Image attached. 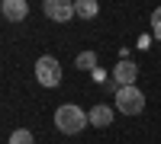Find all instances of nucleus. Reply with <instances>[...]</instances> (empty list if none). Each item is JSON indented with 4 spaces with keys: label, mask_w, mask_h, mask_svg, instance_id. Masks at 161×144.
Wrapping results in <instances>:
<instances>
[{
    "label": "nucleus",
    "mask_w": 161,
    "mask_h": 144,
    "mask_svg": "<svg viewBox=\"0 0 161 144\" xmlns=\"http://www.w3.org/2000/svg\"><path fill=\"white\" fill-rule=\"evenodd\" d=\"M26 13H29V3H26V0H3V16L10 22H23Z\"/></svg>",
    "instance_id": "6"
},
{
    "label": "nucleus",
    "mask_w": 161,
    "mask_h": 144,
    "mask_svg": "<svg viewBox=\"0 0 161 144\" xmlns=\"http://www.w3.org/2000/svg\"><path fill=\"white\" fill-rule=\"evenodd\" d=\"M152 35H155V38H161V7L152 13Z\"/></svg>",
    "instance_id": "11"
},
{
    "label": "nucleus",
    "mask_w": 161,
    "mask_h": 144,
    "mask_svg": "<svg viewBox=\"0 0 161 144\" xmlns=\"http://www.w3.org/2000/svg\"><path fill=\"white\" fill-rule=\"evenodd\" d=\"M136 77H139V67H136V64H132V61H119L116 64V71H113V80L119 83V87H136Z\"/></svg>",
    "instance_id": "5"
},
{
    "label": "nucleus",
    "mask_w": 161,
    "mask_h": 144,
    "mask_svg": "<svg viewBox=\"0 0 161 144\" xmlns=\"http://www.w3.org/2000/svg\"><path fill=\"white\" fill-rule=\"evenodd\" d=\"M87 125H90L87 112L80 109V106H74V102H64V106L55 109V128H58V132H64V135H77V132H84Z\"/></svg>",
    "instance_id": "1"
},
{
    "label": "nucleus",
    "mask_w": 161,
    "mask_h": 144,
    "mask_svg": "<svg viewBox=\"0 0 161 144\" xmlns=\"http://www.w3.org/2000/svg\"><path fill=\"white\" fill-rule=\"evenodd\" d=\"M97 13H100L97 0H77L74 3V16H80V19H93Z\"/></svg>",
    "instance_id": "8"
},
{
    "label": "nucleus",
    "mask_w": 161,
    "mask_h": 144,
    "mask_svg": "<svg viewBox=\"0 0 161 144\" xmlns=\"http://www.w3.org/2000/svg\"><path fill=\"white\" fill-rule=\"evenodd\" d=\"M36 80L42 83V87H58L61 83V64L55 58H39L36 61Z\"/></svg>",
    "instance_id": "3"
},
{
    "label": "nucleus",
    "mask_w": 161,
    "mask_h": 144,
    "mask_svg": "<svg viewBox=\"0 0 161 144\" xmlns=\"http://www.w3.org/2000/svg\"><path fill=\"white\" fill-rule=\"evenodd\" d=\"M10 144H36V138H32L29 128H16V132L10 135Z\"/></svg>",
    "instance_id": "10"
},
{
    "label": "nucleus",
    "mask_w": 161,
    "mask_h": 144,
    "mask_svg": "<svg viewBox=\"0 0 161 144\" xmlns=\"http://www.w3.org/2000/svg\"><path fill=\"white\" fill-rule=\"evenodd\" d=\"M74 64H77L80 71H97V55H93V51H80Z\"/></svg>",
    "instance_id": "9"
},
{
    "label": "nucleus",
    "mask_w": 161,
    "mask_h": 144,
    "mask_svg": "<svg viewBox=\"0 0 161 144\" xmlns=\"http://www.w3.org/2000/svg\"><path fill=\"white\" fill-rule=\"evenodd\" d=\"M87 119H90L93 128H106V125L113 122V109H110V106H93V109L87 112Z\"/></svg>",
    "instance_id": "7"
},
{
    "label": "nucleus",
    "mask_w": 161,
    "mask_h": 144,
    "mask_svg": "<svg viewBox=\"0 0 161 144\" xmlns=\"http://www.w3.org/2000/svg\"><path fill=\"white\" fill-rule=\"evenodd\" d=\"M42 13L55 22H68L74 16V3H68V0H42Z\"/></svg>",
    "instance_id": "4"
},
{
    "label": "nucleus",
    "mask_w": 161,
    "mask_h": 144,
    "mask_svg": "<svg viewBox=\"0 0 161 144\" xmlns=\"http://www.w3.org/2000/svg\"><path fill=\"white\" fill-rule=\"evenodd\" d=\"M116 109L123 115H139L145 109V96L139 87H119L116 90Z\"/></svg>",
    "instance_id": "2"
}]
</instances>
